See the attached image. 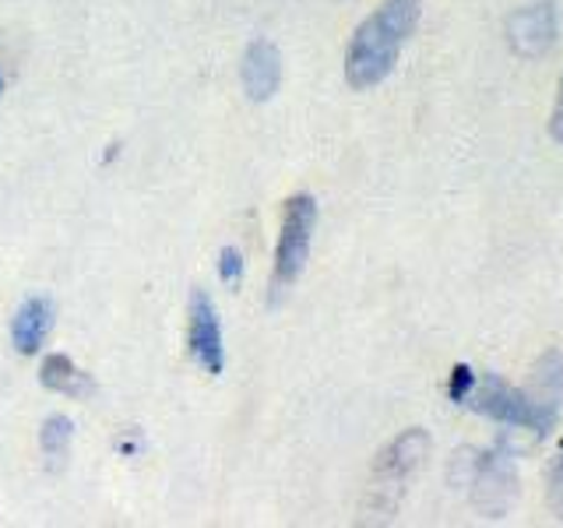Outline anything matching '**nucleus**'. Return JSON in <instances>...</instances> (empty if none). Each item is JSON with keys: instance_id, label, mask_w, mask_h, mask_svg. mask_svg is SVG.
<instances>
[{"instance_id": "1", "label": "nucleus", "mask_w": 563, "mask_h": 528, "mask_svg": "<svg viewBox=\"0 0 563 528\" xmlns=\"http://www.w3.org/2000/svg\"><path fill=\"white\" fill-rule=\"evenodd\" d=\"M560 402H563V360L560 352H545L532 366V384L528 387L507 384L500 374H475L462 405H468V409L493 422H500V427L532 430L545 437L560 419Z\"/></svg>"}, {"instance_id": "2", "label": "nucleus", "mask_w": 563, "mask_h": 528, "mask_svg": "<svg viewBox=\"0 0 563 528\" xmlns=\"http://www.w3.org/2000/svg\"><path fill=\"white\" fill-rule=\"evenodd\" d=\"M419 25V4L416 0H387L384 8H377L366 22L356 29L345 53V81L352 88L380 85L398 64L401 46L409 43V35Z\"/></svg>"}, {"instance_id": "3", "label": "nucleus", "mask_w": 563, "mask_h": 528, "mask_svg": "<svg viewBox=\"0 0 563 528\" xmlns=\"http://www.w3.org/2000/svg\"><path fill=\"white\" fill-rule=\"evenodd\" d=\"M317 226V201L310 194H292L282 211V233L275 246V289H286L303 275Z\"/></svg>"}, {"instance_id": "4", "label": "nucleus", "mask_w": 563, "mask_h": 528, "mask_svg": "<svg viewBox=\"0 0 563 528\" xmlns=\"http://www.w3.org/2000/svg\"><path fill=\"white\" fill-rule=\"evenodd\" d=\"M187 349L205 374H211V377L222 374V366H225L222 324H219V310L205 289H194L190 304H187Z\"/></svg>"}, {"instance_id": "5", "label": "nucleus", "mask_w": 563, "mask_h": 528, "mask_svg": "<svg viewBox=\"0 0 563 528\" xmlns=\"http://www.w3.org/2000/svg\"><path fill=\"white\" fill-rule=\"evenodd\" d=\"M556 43V8L553 0H539L507 14V46L518 61H539Z\"/></svg>"}, {"instance_id": "6", "label": "nucleus", "mask_w": 563, "mask_h": 528, "mask_svg": "<svg viewBox=\"0 0 563 528\" xmlns=\"http://www.w3.org/2000/svg\"><path fill=\"white\" fill-rule=\"evenodd\" d=\"M240 78L254 102H268L282 85V57L268 40H254L243 53Z\"/></svg>"}, {"instance_id": "7", "label": "nucleus", "mask_w": 563, "mask_h": 528, "mask_svg": "<svg viewBox=\"0 0 563 528\" xmlns=\"http://www.w3.org/2000/svg\"><path fill=\"white\" fill-rule=\"evenodd\" d=\"M49 328H53V304L43 296H29L11 321V339L22 356H35L43 349Z\"/></svg>"}, {"instance_id": "8", "label": "nucleus", "mask_w": 563, "mask_h": 528, "mask_svg": "<svg viewBox=\"0 0 563 528\" xmlns=\"http://www.w3.org/2000/svg\"><path fill=\"white\" fill-rule=\"evenodd\" d=\"M40 381L43 387H49V392H60V395H92L96 384L88 374H81V370L70 363L67 356H60V352H53V356H46L43 370H40Z\"/></svg>"}, {"instance_id": "9", "label": "nucleus", "mask_w": 563, "mask_h": 528, "mask_svg": "<svg viewBox=\"0 0 563 528\" xmlns=\"http://www.w3.org/2000/svg\"><path fill=\"white\" fill-rule=\"evenodd\" d=\"M427 448H430V440H427V433H422V430H409V433H401V437L395 440V448L387 451V458H384V469L409 472L412 465H419V458L427 454Z\"/></svg>"}, {"instance_id": "10", "label": "nucleus", "mask_w": 563, "mask_h": 528, "mask_svg": "<svg viewBox=\"0 0 563 528\" xmlns=\"http://www.w3.org/2000/svg\"><path fill=\"white\" fill-rule=\"evenodd\" d=\"M70 437H75V422H70L67 416H49L43 422V437H40L46 458H64Z\"/></svg>"}, {"instance_id": "11", "label": "nucleus", "mask_w": 563, "mask_h": 528, "mask_svg": "<svg viewBox=\"0 0 563 528\" xmlns=\"http://www.w3.org/2000/svg\"><path fill=\"white\" fill-rule=\"evenodd\" d=\"M472 381H475V374H472V366H465V363H457V366L451 370V384H448V395H451V402H465V395H468V387H472Z\"/></svg>"}, {"instance_id": "12", "label": "nucleus", "mask_w": 563, "mask_h": 528, "mask_svg": "<svg viewBox=\"0 0 563 528\" xmlns=\"http://www.w3.org/2000/svg\"><path fill=\"white\" fill-rule=\"evenodd\" d=\"M545 486H550V507L563 518V448H560L556 462L550 469V483H545Z\"/></svg>"}, {"instance_id": "13", "label": "nucleus", "mask_w": 563, "mask_h": 528, "mask_svg": "<svg viewBox=\"0 0 563 528\" xmlns=\"http://www.w3.org/2000/svg\"><path fill=\"white\" fill-rule=\"evenodd\" d=\"M219 275L225 282H240L243 278V254L236 251V246H225V251L219 254Z\"/></svg>"}, {"instance_id": "14", "label": "nucleus", "mask_w": 563, "mask_h": 528, "mask_svg": "<svg viewBox=\"0 0 563 528\" xmlns=\"http://www.w3.org/2000/svg\"><path fill=\"white\" fill-rule=\"evenodd\" d=\"M550 134H553V141H560V145H563V78H560L556 106H553V117H550Z\"/></svg>"}, {"instance_id": "15", "label": "nucleus", "mask_w": 563, "mask_h": 528, "mask_svg": "<svg viewBox=\"0 0 563 528\" xmlns=\"http://www.w3.org/2000/svg\"><path fill=\"white\" fill-rule=\"evenodd\" d=\"M0 92H4V78H0Z\"/></svg>"}]
</instances>
